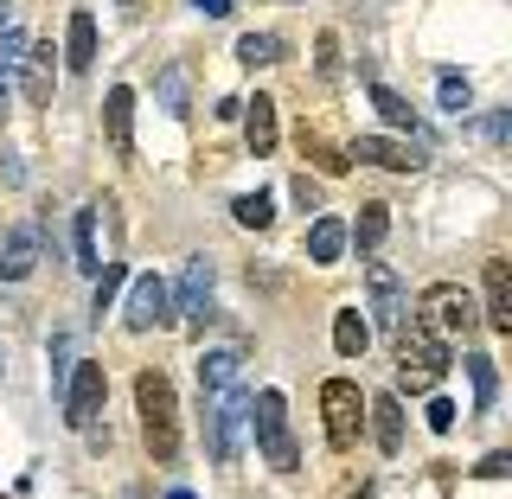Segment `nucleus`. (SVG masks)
<instances>
[{"instance_id": "3", "label": "nucleus", "mask_w": 512, "mask_h": 499, "mask_svg": "<svg viewBox=\"0 0 512 499\" xmlns=\"http://www.w3.org/2000/svg\"><path fill=\"white\" fill-rule=\"evenodd\" d=\"M416 320H423L429 333H442V340H468L480 327V301L461 282H429L423 295H416Z\"/></svg>"}, {"instance_id": "16", "label": "nucleus", "mask_w": 512, "mask_h": 499, "mask_svg": "<svg viewBox=\"0 0 512 499\" xmlns=\"http://www.w3.org/2000/svg\"><path fill=\"white\" fill-rule=\"evenodd\" d=\"M237 372H244V352H237V346H212V352H199V397L231 391Z\"/></svg>"}, {"instance_id": "21", "label": "nucleus", "mask_w": 512, "mask_h": 499, "mask_svg": "<svg viewBox=\"0 0 512 499\" xmlns=\"http://www.w3.org/2000/svg\"><path fill=\"white\" fill-rule=\"evenodd\" d=\"M64 64H71V71H90V64H96V20H90V7H77L71 26H64Z\"/></svg>"}, {"instance_id": "24", "label": "nucleus", "mask_w": 512, "mask_h": 499, "mask_svg": "<svg viewBox=\"0 0 512 499\" xmlns=\"http://www.w3.org/2000/svg\"><path fill=\"white\" fill-rule=\"evenodd\" d=\"M71 250H77V269H84V276H96V269H103V250H96V205H84V212H77Z\"/></svg>"}, {"instance_id": "37", "label": "nucleus", "mask_w": 512, "mask_h": 499, "mask_svg": "<svg viewBox=\"0 0 512 499\" xmlns=\"http://www.w3.org/2000/svg\"><path fill=\"white\" fill-rule=\"evenodd\" d=\"M192 7H199V13H205V20H231V13H237V7H231V0H192Z\"/></svg>"}, {"instance_id": "19", "label": "nucleus", "mask_w": 512, "mask_h": 499, "mask_svg": "<svg viewBox=\"0 0 512 499\" xmlns=\"http://www.w3.org/2000/svg\"><path fill=\"white\" fill-rule=\"evenodd\" d=\"M346 256V218H333V212H320L314 224H308V263H340Z\"/></svg>"}, {"instance_id": "33", "label": "nucleus", "mask_w": 512, "mask_h": 499, "mask_svg": "<svg viewBox=\"0 0 512 499\" xmlns=\"http://www.w3.org/2000/svg\"><path fill=\"white\" fill-rule=\"evenodd\" d=\"M455 404H448V397H436V391H429V429H436V436H448V429H455Z\"/></svg>"}, {"instance_id": "13", "label": "nucleus", "mask_w": 512, "mask_h": 499, "mask_svg": "<svg viewBox=\"0 0 512 499\" xmlns=\"http://www.w3.org/2000/svg\"><path fill=\"white\" fill-rule=\"evenodd\" d=\"M493 333H512V263L506 256H487V308H480Z\"/></svg>"}, {"instance_id": "18", "label": "nucleus", "mask_w": 512, "mask_h": 499, "mask_svg": "<svg viewBox=\"0 0 512 499\" xmlns=\"http://www.w3.org/2000/svg\"><path fill=\"white\" fill-rule=\"evenodd\" d=\"M301 154H308L320 173H346V167H352L346 141H333V135H327V128H320V122H301Z\"/></svg>"}, {"instance_id": "5", "label": "nucleus", "mask_w": 512, "mask_h": 499, "mask_svg": "<svg viewBox=\"0 0 512 499\" xmlns=\"http://www.w3.org/2000/svg\"><path fill=\"white\" fill-rule=\"evenodd\" d=\"M250 429H256V448H263V461L276 474H295V436H288V404L282 391H256L250 397Z\"/></svg>"}, {"instance_id": "36", "label": "nucleus", "mask_w": 512, "mask_h": 499, "mask_svg": "<svg viewBox=\"0 0 512 499\" xmlns=\"http://www.w3.org/2000/svg\"><path fill=\"white\" fill-rule=\"evenodd\" d=\"M295 199H301V205H308V212H320V186L308 180V173H295Z\"/></svg>"}, {"instance_id": "14", "label": "nucleus", "mask_w": 512, "mask_h": 499, "mask_svg": "<svg viewBox=\"0 0 512 499\" xmlns=\"http://www.w3.org/2000/svg\"><path fill=\"white\" fill-rule=\"evenodd\" d=\"M103 128H109V148H116L122 160L135 154V90L128 84H116L103 96Z\"/></svg>"}, {"instance_id": "34", "label": "nucleus", "mask_w": 512, "mask_h": 499, "mask_svg": "<svg viewBox=\"0 0 512 499\" xmlns=\"http://www.w3.org/2000/svg\"><path fill=\"white\" fill-rule=\"evenodd\" d=\"M474 474H480V480H506V474H512V455H506V448H493V455L480 461Z\"/></svg>"}, {"instance_id": "30", "label": "nucleus", "mask_w": 512, "mask_h": 499, "mask_svg": "<svg viewBox=\"0 0 512 499\" xmlns=\"http://www.w3.org/2000/svg\"><path fill=\"white\" fill-rule=\"evenodd\" d=\"M436 103H442V116H468V103H474L468 77H461V71H442L436 77Z\"/></svg>"}, {"instance_id": "22", "label": "nucleus", "mask_w": 512, "mask_h": 499, "mask_svg": "<svg viewBox=\"0 0 512 499\" xmlns=\"http://www.w3.org/2000/svg\"><path fill=\"white\" fill-rule=\"evenodd\" d=\"M384 237H391V205H359V218L346 224V244H359V250H378Z\"/></svg>"}, {"instance_id": "27", "label": "nucleus", "mask_w": 512, "mask_h": 499, "mask_svg": "<svg viewBox=\"0 0 512 499\" xmlns=\"http://www.w3.org/2000/svg\"><path fill=\"white\" fill-rule=\"evenodd\" d=\"M276 58H282L276 32H244V39H237V64H244V71H263V64H276Z\"/></svg>"}, {"instance_id": "6", "label": "nucleus", "mask_w": 512, "mask_h": 499, "mask_svg": "<svg viewBox=\"0 0 512 499\" xmlns=\"http://www.w3.org/2000/svg\"><path fill=\"white\" fill-rule=\"evenodd\" d=\"M103 397H109V372L96 359H77L71 378H64V423L84 436V429H96V416H103Z\"/></svg>"}, {"instance_id": "38", "label": "nucleus", "mask_w": 512, "mask_h": 499, "mask_svg": "<svg viewBox=\"0 0 512 499\" xmlns=\"http://www.w3.org/2000/svg\"><path fill=\"white\" fill-rule=\"evenodd\" d=\"M7 96H13V71L0 64V116H7Z\"/></svg>"}, {"instance_id": "28", "label": "nucleus", "mask_w": 512, "mask_h": 499, "mask_svg": "<svg viewBox=\"0 0 512 499\" xmlns=\"http://www.w3.org/2000/svg\"><path fill=\"white\" fill-rule=\"evenodd\" d=\"M231 218L244 224V231H269V224H276V205H269V192H244V199H231Z\"/></svg>"}, {"instance_id": "23", "label": "nucleus", "mask_w": 512, "mask_h": 499, "mask_svg": "<svg viewBox=\"0 0 512 499\" xmlns=\"http://www.w3.org/2000/svg\"><path fill=\"white\" fill-rule=\"evenodd\" d=\"M365 346H372V320H359V308H340L333 314V352L340 359H365Z\"/></svg>"}, {"instance_id": "12", "label": "nucleus", "mask_w": 512, "mask_h": 499, "mask_svg": "<svg viewBox=\"0 0 512 499\" xmlns=\"http://www.w3.org/2000/svg\"><path fill=\"white\" fill-rule=\"evenodd\" d=\"M365 295H372V320L378 327H404V276L391 263H365Z\"/></svg>"}, {"instance_id": "11", "label": "nucleus", "mask_w": 512, "mask_h": 499, "mask_svg": "<svg viewBox=\"0 0 512 499\" xmlns=\"http://www.w3.org/2000/svg\"><path fill=\"white\" fill-rule=\"evenodd\" d=\"M20 84H26V103L32 109H52V90H58V52H52V39H26Z\"/></svg>"}, {"instance_id": "7", "label": "nucleus", "mask_w": 512, "mask_h": 499, "mask_svg": "<svg viewBox=\"0 0 512 499\" xmlns=\"http://www.w3.org/2000/svg\"><path fill=\"white\" fill-rule=\"evenodd\" d=\"M320 416H327V442L333 448H352V442H359V429H365L359 384H352V378H327V384H320Z\"/></svg>"}, {"instance_id": "2", "label": "nucleus", "mask_w": 512, "mask_h": 499, "mask_svg": "<svg viewBox=\"0 0 512 499\" xmlns=\"http://www.w3.org/2000/svg\"><path fill=\"white\" fill-rule=\"evenodd\" d=\"M448 372V340L442 333H429L423 320H410V327H397V384H404L410 397H429Z\"/></svg>"}, {"instance_id": "26", "label": "nucleus", "mask_w": 512, "mask_h": 499, "mask_svg": "<svg viewBox=\"0 0 512 499\" xmlns=\"http://www.w3.org/2000/svg\"><path fill=\"white\" fill-rule=\"evenodd\" d=\"M468 378H474V410L500 404V365H493L487 352H468Z\"/></svg>"}, {"instance_id": "29", "label": "nucleus", "mask_w": 512, "mask_h": 499, "mask_svg": "<svg viewBox=\"0 0 512 499\" xmlns=\"http://www.w3.org/2000/svg\"><path fill=\"white\" fill-rule=\"evenodd\" d=\"M154 103L167 109V116H186V64H167V71H160Z\"/></svg>"}, {"instance_id": "20", "label": "nucleus", "mask_w": 512, "mask_h": 499, "mask_svg": "<svg viewBox=\"0 0 512 499\" xmlns=\"http://www.w3.org/2000/svg\"><path fill=\"white\" fill-rule=\"evenodd\" d=\"M32 269H39V231L20 224V231L7 237V250H0V276H7V282H26Z\"/></svg>"}, {"instance_id": "9", "label": "nucleus", "mask_w": 512, "mask_h": 499, "mask_svg": "<svg viewBox=\"0 0 512 499\" xmlns=\"http://www.w3.org/2000/svg\"><path fill=\"white\" fill-rule=\"evenodd\" d=\"M167 320H173L167 282H160V276H135V282H128V301H122V327L128 333H154V327H167Z\"/></svg>"}, {"instance_id": "17", "label": "nucleus", "mask_w": 512, "mask_h": 499, "mask_svg": "<svg viewBox=\"0 0 512 499\" xmlns=\"http://www.w3.org/2000/svg\"><path fill=\"white\" fill-rule=\"evenodd\" d=\"M365 423H372V442L384 455L404 448V404H397V397H365Z\"/></svg>"}, {"instance_id": "35", "label": "nucleus", "mask_w": 512, "mask_h": 499, "mask_svg": "<svg viewBox=\"0 0 512 499\" xmlns=\"http://www.w3.org/2000/svg\"><path fill=\"white\" fill-rule=\"evenodd\" d=\"M506 135H512V116H506V109H493V116H487V141H493V148H500Z\"/></svg>"}, {"instance_id": "4", "label": "nucleus", "mask_w": 512, "mask_h": 499, "mask_svg": "<svg viewBox=\"0 0 512 499\" xmlns=\"http://www.w3.org/2000/svg\"><path fill=\"white\" fill-rule=\"evenodd\" d=\"M244 429H250V391H218L205 397V455L218 461V468H231L237 448H244Z\"/></svg>"}, {"instance_id": "31", "label": "nucleus", "mask_w": 512, "mask_h": 499, "mask_svg": "<svg viewBox=\"0 0 512 499\" xmlns=\"http://www.w3.org/2000/svg\"><path fill=\"white\" fill-rule=\"evenodd\" d=\"M122 282H128V269L122 263H103V269H96V301H90V308L109 314V308H116V295H122Z\"/></svg>"}, {"instance_id": "25", "label": "nucleus", "mask_w": 512, "mask_h": 499, "mask_svg": "<svg viewBox=\"0 0 512 499\" xmlns=\"http://www.w3.org/2000/svg\"><path fill=\"white\" fill-rule=\"evenodd\" d=\"M372 109H378V116L391 122V128H410V135H416V128H423V116H416V109H410V96H397L391 84H372Z\"/></svg>"}, {"instance_id": "10", "label": "nucleus", "mask_w": 512, "mask_h": 499, "mask_svg": "<svg viewBox=\"0 0 512 499\" xmlns=\"http://www.w3.org/2000/svg\"><path fill=\"white\" fill-rule=\"evenodd\" d=\"M346 154L352 160H372V167H384V173H423L429 167V154L416 148V141H397V135H359Z\"/></svg>"}, {"instance_id": "32", "label": "nucleus", "mask_w": 512, "mask_h": 499, "mask_svg": "<svg viewBox=\"0 0 512 499\" xmlns=\"http://www.w3.org/2000/svg\"><path fill=\"white\" fill-rule=\"evenodd\" d=\"M314 71H320V77H340V71H346V58H340V32H320V39H314Z\"/></svg>"}, {"instance_id": "39", "label": "nucleus", "mask_w": 512, "mask_h": 499, "mask_svg": "<svg viewBox=\"0 0 512 499\" xmlns=\"http://www.w3.org/2000/svg\"><path fill=\"white\" fill-rule=\"evenodd\" d=\"M167 499H199V493H186V487H173V493H167Z\"/></svg>"}, {"instance_id": "8", "label": "nucleus", "mask_w": 512, "mask_h": 499, "mask_svg": "<svg viewBox=\"0 0 512 499\" xmlns=\"http://www.w3.org/2000/svg\"><path fill=\"white\" fill-rule=\"evenodd\" d=\"M212 282H218L212 256H186V269H180V295H173V314H180L192 333H205V320H212Z\"/></svg>"}, {"instance_id": "15", "label": "nucleus", "mask_w": 512, "mask_h": 499, "mask_svg": "<svg viewBox=\"0 0 512 499\" xmlns=\"http://www.w3.org/2000/svg\"><path fill=\"white\" fill-rule=\"evenodd\" d=\"M237 116H244V141H250V154H256V160L276 154V135H282V128H276V96H250Z\"/></svg>"}, {"instance_id": "1", "label": "nucleus", "mask_w": 512, "mask_h": 499, "mask_svg": "<svg viewBox=\"0 0 512 499\" xmlns=\"http://www.w3.org/2000/svg\"><path fill=\"white\" fill-rule=\"evenodd\" d=\"M135 410H141V436H148V455L167 468V461H180V404H173V384L167 372H141L135 378Z\"/></svg>"}]
</instances>
